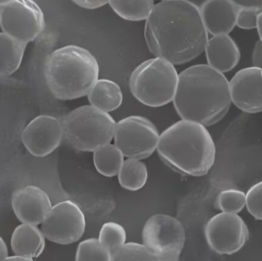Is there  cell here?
<instances>
[{"label":"cell","instance_id":"cell-1","mask_svg":"<svg viewBox=\"0 0 262 261\" xmlns=\"http://www.w3.org/2000/svg\"><path fill=\"white\" fill-rule=\"evenodd\" d=\"M146 20L145 39L155 56L183 64L204 52L208 32L195 5L186 0H164L154 5Z\"/></svg>","mask_w":262,"mask_h":261},{"label":"cell","instance_id":"cell-2","mask_svg":"<svg viewBox=\"0 0 262 261\" xmlns=\"http://www.w3.org/2000/svg\"><path fill=\"white\" fill-rule=\"evenodd\" d=\"M173 104L183 120L211 126L221 121L232 104L229 81L209 64L191 66L179 75Z\"/></svg>","mask_w":262,"mask_h":261},{"label":"cell","instance_id":"cell-3","mask_svg":"<svg viewBox=\"0 0 262 261\" xmlns=\"http://www.w3.org/2000/svg\"><path fill=\"white\" fill-rule=\"evenodd\" d=\"M157 152L174 171L184 176H203L214 165L215 146L206 126L182 119L160 135Z\"/></svg>","mask_w":262,"mask_h":261},{"label":"cell","instance_id":"cell-4","mask_svg":"<svg viewBox=\"0 0 262 261\" xmlns=\"http://www.w3.org/2000/svg\"><path fill=\"white\" fill-rule=\"evenodd\" d=\"M44 76L48 88L57 99H77L92 90L99 76V65L89 50L72 44L47 57Z\"/></svg>","mask_w":262,"mask_h":261},{"label":"cell","instance_id":"cell-5","mask_svg":"<svg viewBox=\"0 0 262 261\" xmlns=\"http://www.w3.org/2000/svg\"><path fill=\"white\" fill-rule=\"evenodd\" d=\"M61 122L63 139L78 151L94 152L110 144L115 136L116 122L114 118L92 105L75 109Z\"/></svg>","mask_w":262,"mask_h":261},{"label":"cell","instance_id":"cell-6","mask_svg":"<svg viewBox=\"0 0 262 261\" xmlns=\"http://www.w3.org/2000/svg\"><path fill=\"white\" fill-rule=\"evenodd\" d=\"M178 80L174 64L157 57L142 63L133 72L130 91L144 105L162 107L173 101Z\"/></svg>","mask_w":262,"mask_h":261},{"label":"cell","instance_id":"cell-7","mask_svg":"<svg viewBox=\"0 0 262 261\" xmlns=\"http://www.w3.org/2000/svg\"><path fill=\"white\" fill-rule=\"evenodd\" d=\"M142 239L159 261H177L184 248L186 232L178 219L167 215L157 214L146 221Z\"/></svg>","mask_w":262,"mask_h":261},{"label":"cell","instance_id":"cell-8","mask_svg":"<svg viewBox=\"0 0 262 261\" xmlns=\"http://www.w3.org/2000/svg\"><path fill=\"white\" fill-rule=\"evenodd\" d=\"M114 139L124 157L143 159L157 150L160 134L149 120L130 116L117 123Z\"/></svg>","mask_w":262,"mask_h":261},{"label":"cell","instance_id":"cell-9","mask_svg":"<svg viewBox=\"0 0 262 261\" xmlns=\"http://www.w3.org/2000/svg\"><path fill=\"white\" fill-rule=\"evenodd\" d=\"M45 26L42 10L33 0H14L0 6L3 32L18 41H33L43 32Z\"/></svg>","mask_w":262,"mask_h":261},{"label":"cell","instance_id":"cell-10","mask_svg":"<svg viewBox=\"0 0 262 261\" xmlns=\"http://www.w3.org/2000/svg\"><path fill=\"white\" fill-rule=\"evenodd\" d=\"M85 217L79 206L70 200L52 206L41 223L46 239L58 245H70L78 242L85 231Z\"/></svg>","mask_w":262,"mask_h":261},{"label":"cell","instance_id":"cell-11","mask_svg":"<svg viewBox=\"0 0 262 261\" xmlns=\"http://www.w3.org/2000/svg\"><path fill=\"white\" fill-rule=\"evenodd\" d=\"M205 236L212 251L221 255H232L249 241V231L238 214L222 212L206 224Z\"/></svg>","mask_w":262,"mask_h":261},{"label":"cell","instance_id":"cell-12","mask_svg":"<svg viewBox=\"0 0 262 261\" xmlns=\"http://www.w3.org/2000/svg\"><path fill=\"white\" fill-rule=\"evenodd\" d=\"M63 139L61 122L50 115H40L28 124L21 133V141L28 151L45 157L55 151Z\"/></svg>","mask_w":262,"mask_h":261},{"label":"cell","instance_id":"cell-13","mask_svg":"<svg viewBox=\"0 0 262 261\" xmlns=\"http://www.w3.org/2000/svg\"><path fill=\"white\" fill-rule=\"evenodd\" d=\"M229 90L232 103L239 110L249 113L262 112L261 67L238 70L229 81Z\"/></svg>","mask_w":262,"mask_h":261},{"label":"cell","instance_id":"cell-14","mask_svg":"<svg viewBox=\"0 0 262 261\" xmlns=\"http://www.w3.org/2000/svg\"><path fill=\"white\" fill-rule=\"evenodd\" d=\"M12 207L21 223L38 225L44 222L52 209L50 198L36 185H26L14 192Z\"/></svg>","mask_w":262,"mask_h":261},{"label":"cell","instance_id":"cell-15","mask_svg":"<svg viewBox=\"0 0 262 261\" xmlns=\"http://www.w3.org/2000/svg\"><path fill=\"white\" fill-rule=\"evenodd\" d=\"M239 8L232 0H205L199 9L207 32L216 35L232 32Z\"/></svg>","mask_w":262,"mask_h":261},{"label":"cell","instance_id":"cell-16","mask_svg":"<svg viewBox=\"0 0 262 261\" xmlns=\"http://www.w3.org/2000/svg\"><path fill=\"white\" fill-rule=\"evenodd\" d=\"M205 52L208 64L222 73L235 68L241 57L238 45L229 34L213 35L208 39Z\"/></svg>","mask_w":262,"mask_h":261},{"label":"cell","instance_id":"cell-17","mask_svg":"<svg viewBox=\"0 0 262 261\" xmlns=\"http://www.w3.org/2000/svg\"><path fill=\"white\" fill-rule=\"evenodd\" d=\"M12 251L31 260L39 257L46 247V237L38 225L23 223L15 228L11 239Z\"/></svg>","mask_w":262,"mask_h":261},{"label":"cell","instance_id":"cell-18","mask_svg":"<svg viewBox=\"0 0 262 261\" xmlns=\"http://www.w3.org/2000/svg\"><path fill=\"white\" fill-rule=\"evenodd\" d=\"M88 98L91 105L107 113L119 108L123 102L121 87L108 79H98Z\"/></svg>","mask_w":262,"mask_h":261},{"label":"cell","instance_id":"cell-19","mask_svg":"<svg viewBox=\"0 0 262 261\" xmlns=\"http://www.w3.org/2000/svg\"><path fill=\"white\" fill-rule=\"evenodd\" d=\"M27 43L0 32V78L10 76L21 63Z\"/></svg>","mask_w":262,"mask_h":261},{"label":"cell","instance_id":"cell-20","mask_svg":"<svg viewBox=\"0 0 262 261\" xmlns=\"http://www.w3.org/2000/svg\"><path fill=\"white\" fill-rule=\"evenodd\" d=\"M93 157L97 171L106 177L118 176L124 161V154L115 144H106L96 149Z\"/></svg>","mask_w":262,"mask_h":261},{"label":"cell","instance_id":"cell-21","mask_svg":"<svg viewBox=\"0 0 262 261\" xmlns=\"http://www.w3.org/2000/svg\"><path fill=\"white\" fill-rule=\"evenodd\" d=\"M120 185L130 191L141 189L146 185L148 171L146 165L140 159L127 158L124 161L118 173Z\"/></svg>","mask_w":262,"mask_h":261},{"label":"cell","instance_id":"cell-22","mask_svg":"<svg viewBox=\"0 0 262 261\" xmlns=\"http://www.w3.org/2000/svg\"><path fill=\"white\" fill-rule=\"evenodd\" d=\"M114 11L129 21L146 20L154 6V0H109Z\"/></svg>","mask_w":262,"mask_h":261},{"label":"cell","instance_id":"cell-23","mask_svg":"<svg viewBox=\"0 0 262 261\" xmlns=\"http://www.w3.org/2000/svg\"><path fill=\"white\" fill-rule=\"evenodd\" d=\"M98 239L112 255L126 243L127 233L125 228L120 224L107 222L101 228Z\"/></svg>","mask_w":262,"mask_h":261},{"label":"cell","instance_id":"cell-24","mask_svg":"<svg viewBox=\"0 0 262 261\" xmlns=\"http://www.w3.org/2000/svg\"><path fill=\"white\" fill-rule=\"evenodd\" d=\"M112 260L159 261L157 256L144 244L129 242L123 245L112 255Z\"/></svg>","mask_w":262,"mask_h":261},{"label":"cell","instance_id":"cell-25","mask_svg":"<svg viewBox=\"0 0 262 261\" xmlns=\"http://www.w3.org/2000/svg\"><path fill=\"white\" fill-rule=\"evenodd\" d=\"M75 260H112V254L100 242L99 239H89L79 244L77 250Z\"/></svg>","mask_w":262,"mask_h":261},{"label":"cell","instance_id":"cell-26","mask_svg":"<svg viewBox=\"0 0 262 261\" xmlns=\"http://www.w3.org/2000/svg\"><path fill=\"white\" fill-rule=\"evenodd\" d=\"M246 205V194L241 190L229 188L223 190L217 199L218 208L223 212L238 214Z\"/></svg>","mask_w":262,"mask_h":261},{"label":"cell","instance_id":"cell-27","mask_svg":"<svg viewBox=\"0 0 262 261\" xmlns=\"http://www.w3.org/2000/svg\"><path fill=\"white\" fill-rule=\"evenodd\" d=\"M246 206L255 219L262 221V182L249 188L246 193Z\"/></svg>","mask_w":262,"mask_h":261},{"label":"cell","instance_id":"cell-28","mask_svg":"<svg viewBox=\"0 0 262 261\" xmlns=\"http://www.w3.org/2000/svg\"><path fill=\"white\" fill-rule=\"evenodd\" d=\"M261 10L256 8L240 7L237 15L236 26L244 29H255Z\"/></svg>","mask_w":262,"mask_h":261},{"label":"cell","instance_id":"cell-29","mask_svg":"<svg viewBox=\"0 0 262 261\" xmlns=\"http://www.w3.org/2000/svg\"><path fill=\"white\" fill-rule=\"evenodd\" d=\"M75 4L84 9H95L109 3V0H72Z\"/></svg>","mask_w":262,"mask_h":261},{"label":"cell","instance_id":"cell-30","mask_svg":"<svg viewBox=\"0 0 262 261\" xmlns=\"http://www.w3.org/2000/svg\"><path fill=\"white\" fill-rule=\"evenodd\" d=\"M252 64L255 67H262V41H257L252 54Z\"/></svg>","mask_w":262,"mask_h":261},{"label":"cell","instance_id":"cell-31","mask_svg":"<svg viewBox=\"0 0 262 261\" xmlns=\"http://www.w3.org/2000/svg\"><path fill=\"white\" fill-rule=\"evenodd\" d=\"M240 7H252L262 9V0H232Z\"/></svg>","mask_w":262,"mask_h":261},{"label":"cell","instance_id":"cell-32","mask_svg":"<svg viewBox=\"0 0 262 261\" xmlns=\"http://www.w3.org/2000/svg\"><path fill=\"white\" fill-rule=\"evenodd\" d=\"M9 256L7 246L4 240L0 237V260H6Z\"/></svg>","mask_w":262,"mask_h":261},{"label":"cell","instance_id":"cell-33","mask_svg":"<svg viewBox=\"0 0 262 261\" xmlns=\"http://www.w3.org/2000/svg\"><path fill=\"white\" fill-rule=\"evenodd\" d=\"M257 29H258V35L260 40L262 41V9L258 14V21H257Z\"/></svg>","mask_w":262,"mask_h":261},{"label":"cell","instance_id":"cell-34","mask_svg":"<svg viewBox=\"0 0 262 261\" xmlns=\"http://www.w3.org/2000/svg\"><path fill=\"white\" fill-rule=\"evenodd\" d=\"M6 260H21V261H24V260H30V259L28 258V257H23V256L21 255H16V254H15V255L12 256V257H9L8 256L7 258H6Z\"/></svg>","mask_w":262,"mask_h":261},{"label":"cell","instance_id":"cell-35","mask_svg":"<svg viewBox=\"0 0 262 261\" xmlns=\"http://www.w3.org/2000/svg\"><path fill=\"white\" fill-rule=\"evenodd\" d=\"M186 1L189 2V3H192V4L195 5V6L200 8L205 0H186Z\"/></svg>","mask_w":262,"mask_h":261},{"label":"cell","instance_id":"cell-36","mask_svg":"<svg viewBox=\"0 0 262 261\" xmlns=\"http://www.w3.org/2000/svg\"><path fill=\"white\" fill-rule=\"evenodd\" d=\"M13 1L14 0H0V6H5V5L12 3Z\"/></svg>","mask_w":262,"mask_h":261},{"label":"cell","instance_id":"cell-37","mask_svg":"<svg viewBox=\"0 0 262 261\" xmlns=\"http://www.w3.org/2000/svg\"><path fill=\"white\" fill-rule=\"evenodd\" d=\"M261 76H262V67H261Z\"/></svg>","mask_w":262,"mask_h":261},{"label":"cell","instance_id":"cell-38","mask_svg":"<svg viewBox=\"0 0 262 261\" xmlns=\"http://www.w3.org/2000/svg\"><path fill=\"white\" fill-rule=\"evenodd\" d=\"M160 1H164V0H160Z\"/></svg>","mask_w":262,"mask_h":261}]
</instances>
